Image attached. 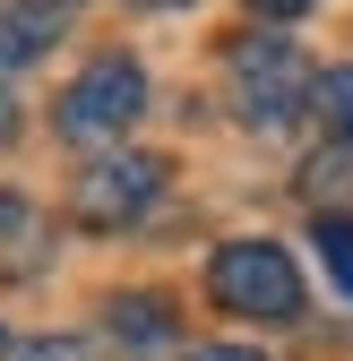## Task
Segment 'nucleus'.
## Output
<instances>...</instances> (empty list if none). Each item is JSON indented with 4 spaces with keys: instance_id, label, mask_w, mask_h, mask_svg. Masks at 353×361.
Wrapping results in <instances>:
<instances>
[{
    "instance_id": "obj_1",
    "label": "nucleus",
    "mask_w": 353,
    "mask_h": 361,
    "mask_svg": "<svg viewBox=\"0 0 353 361\" xmlns=\"http://www.w3.org/2000/svg\"><path fill=\"white\" fill-rule=\"evenodd\" d=\"M207 293L225 301L233 319H268V327L301 319V276H293V258L276 241H225L215 267H207Z\"/></svg>"
},
{
    "instance_id": "obj_2",
    "label": "nucleus",
    "mask_w": 353,
    "mask_h": 361,
    "mask_svg": "<svg viewBox=\"0 0 353 361\" xmlns=\"http://www.w3.org/2000/svg\"><path fill=\"white\" fill-rule=\"evenodd\" d=\"M147 112V69L138 61H121V52H104L95 69H78V86L61 95V138L69 147H104V138H121L129 121Z\"/></svg>"
},
{
    "instance_id": "obj_3",
    "label": "nucleus",
    "mask_w": 353,
    "mask_h": 361,
    "mask_svg": "<svg viewBox=\"0 0 353 361\" xmlns=\"http://www.w3.org/2000/svg\"><path fill=\"white\" fill-rule=\"evenodd\" d=\"M233 104H241L250 129H276L311 104V69H301V52L285 35H241L233 43Z\"/></svg>"
},
{
    "instance_id": "obj_4",
    "label": "nucleus",
    "mask_w": 353,
    "mask_h": 361,
    "mask_svg": "<svg viewBox=\"0 0 353 361\" xmlns=\"http://www.w3.org/2000/svg\"><path fill=\"white\" fill-rule=\"evenodd\" d=\"M164 190V164L155 155H95L78 172V215L86 224H129V215H147Z\"/></svg>"
},
{
    "instance_id": "obj_5",
    "label": "nucleus",
    "mask_w": 353,
    "mask_h": 361,
    "mask_svg": "<svg viewBox=\"0 0 353 361\" xmlns=\"http://www.w3.org/2000/svg\"><path fill=\"white\" fill-rule=\"evenodd\" d=\"M43 43H52V18H35V9H0V69L35 61Z\"/></svg>"
},
{
    "instance_id": "obj_6",
    "label": "nucleus",
    "mask_w": 353,
    "mask_h": 361,
    "mask_svg": "<svg viewBox=\"0 0 353 361\" xmlns=\"http://www.w3.org/2000/svg\"><path fill=\"white\" fill-rule=\"evenodd\" d=\"M43 250H35V207L26 198H0V267H9V276H18V267H35Z\"/></svg>"
},
{
    "instance_id": "obj_7",
    "label": "nucleus",
    "mask_w": 353,
    "mask_h": 361,
    "mask_svg": "<svg viewBox=\"0 0 353 361\" xmlns=\"http://www.w3.org/2000/svg\"><path fill=\"white\" fill-rule=\"evenodd\" d=\"M311 112L336 129V138H353V69H328V78H311Z\"/></svg>"
},
{
    "instance_id": "obj_8",
    "label": "nucleus",
    "mask_w": 353,
    "mask_h": 361,
    "mask_svg": "<svg viewBox=\"0 0 353 361\" xmlns=\"http://www.w3.org/2000/svg\"><path fill=\"white\" fill-rule=\"evenodd\" d=\"M112 327H121L129 344H164V336H172V319H164V301H147V293H129V301H112Z\"/></svg>"
},
{
    "instance_id": "obj_9",
    "label": "nucleus",
    "mask_w": 353,
    "mask_h": 361,
    "mask_svg": "<svg viewBox=\"0 0 353 361\" xmlns=\"http://www.w3.org/2000/svg\"><path fill=\"white\" fill-rule=\"evenodd\" d=\"M319 258H328V276L353 293V224L345 215H319Z\"/></svg>"
},
{
    "instance_id": "obj_10",
    "label": "nucleus",
    "mask_w": 353,
    "mask_h": 361,
    "mask_svg": "<svg viewBox=\"0 0 353 361\" xmlns=\"http://www.w3.org/2000/svg\"><path fill=\"white\" fill-rule=\"evenodd\" d=\"M9 361H95L86 336H35V344H9Z\"/></svg>"
},
{
    "instance_id": "obj_11",
    "label": "nucleus",
    "mask_w": 353,
    "mask_h": 361,
    "mask_svg": "<svg viewBox=\"0 0 353 361\" xmlns=\"http://www.w3.org/2000/svg\"><path fill=\"white\" fill-rule=\"evenodd\" d=\"M190 361H268V353H250V344H198Z\"/></svg>"
},
{
    "instance_id": "obj_12",
    "label": "nucleus",
    "mask_w": 353,
    "mask_h": 361,
    "mask_svg": "<svg viewBox=\"0 0 353 361\" xmlns=\"http://www.w3.org/2000/svg\"><path fill=\"white\" fill-rule=\"evenodd\" d=\"M250 9H258V18H301L311 0H250Z\"/></svg>"
},
{
    "instance_id": "obj_13",
    "label": "nucleus",
    "mask_w": 353,
    "mask_h": 361,
    "mask_svg": "<svg viewBox=\"0 0 353 361\" xmlns=\"http://www.w3.org/2000/svg\"><path fill=\"white\" fill-rule=\"evenodd\" d=\"M9 129H18V104H9V95H0V138H9Z\"/></svg>"
}]
</instances>
